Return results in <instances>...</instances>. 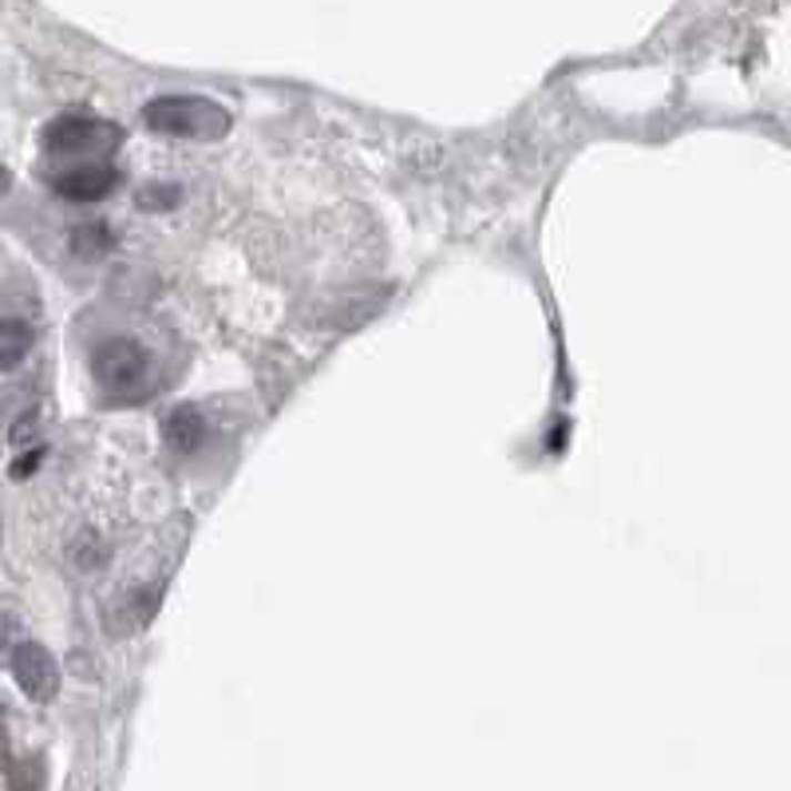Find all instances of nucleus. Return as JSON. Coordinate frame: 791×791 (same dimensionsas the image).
Masks as SVG:
<instances>
[{
  "mask_svg": "<svg viewBox=\"0 0 791 791\" xmlns=\"http://www.w3.org/2000/svg\"><path fill=\"white\" fill-rule=\"evenodd\" d=\"M9 665H12L17 684L28 692V697H32V701L48 704L55 692H60V669H55V657L48 653L44 646H37V641H20V646L12 649Z\"/></svg>",
  "mask_w": 791,
  "mask_h": 791,
  "instance_id": "obj_4",
  "label": "nucleus"
},
{
  "mask_svg": "<svg viewBox=\"0 0 791 791\" xmlns=\"http://www.w3.org/2000/svg\"><path fill=\"white\" fill-rule=\"evenodd\" d=\"M9 637H12V626H0V665L9 661L12 649H17V646H9Z\"/></svg>",
  "mask_w": 791,
  "mask_h": 791,
  "instance_id": "obj_13",
  "label": "nucleus"
},
{
  "mask_svg": "<svg viewBox=\"0 0 791 791\" xmlns=\"http://www.w3.org/2000/svg\"><path fill=\"white\" fill-rule=\"evenodd\" d=\"M91 373L111 396H123V400H139L151 392V356L131 337L100 341L91 353Z\"/></svg>",
  "mask_w": 791,
  "mask_h": 791,
  "instance_id": "obj_2",
  "label": "nucleus"
},
{
  "mask_svg": "<svg viewBox=\"0 0 791 791\" xmlns=\"http://www.w3.org/2000/svg\"><path fill=\"white\" fill-rule=\"evenodd\" d=\"M40 459H44V447H32V452H24L17 464H12V479H28V475L40 467Z\"/></svg>",
  "mask_w": 791,
  "mask_h": 791,
  "instance_id": "obj_12",
  "label": "nucleus"
},
{
  "mask_svg": "<svg viewBox=\"0 0 791 791\" xmlns=\"http://www.w3.org/2000/svg\"><path fill=\"white\" fill-rule=\"evenodd\" d=\"M9 182H12V174H9V171H4V166H0V194L9 191Z\"/></svg>",
  "mask_w": 791,
  "mask_h": 791,
  "instance_id": "obj_14",
  "label": "nucleus"
},
{
  "mask_svg": "<svg viewBox=\"0 0 791 791\" xmlns=\"http://www.w3.org/2000/svg\"><path fill=\"white\" fill-rule=\"evenodd\" d=\"M115 182H119V171L111 163H83L64 174H55V191L72 202H95L103 199V194H111Z\"/></svg>",
  "mask_w": 791,
  "mask_h": 791,
  "instance_id": "obj_5",
  "label": "nucleus"
},
{
  "mask_svg": "<svg viewBox=\"0 0 791 791\" xmlns=\"http://www.w3.org/2000/svg\"><path fill=\"white\" fill-rule=\"evenodd\" d=\"M123 131L115 123H103V119H83V115H64L48 123L44 131V151L55 159H68V155H108L115 151Z\"/></svg>",
  "mask_w": 791,
  "mask_h": 791,
  "instance_id": "obj_3",
  "label": "nucleus"
},
{
  "mask_svg": "<svg viewBox=\"0 0 791 791\" xmlns=\"http://www.w3.org/2000/svg\"><path fill=\"white\" fill-rule=\"evenodd\" d=\"M179 186H166V191H159V186H143L139 191V206L143 210H171V206H179Z\"/></svg>",
  "mask_w": 791,
  "mask_h": 791,
  "instance_id": "obj_11",
  "label": "nucleus"
},
{
  "mask_svg": "<svg viewBox=\"0 0 791 791\" xmlns=\"http://www.w3.org/2000/svg\"><path fill=\"white\" fill-rule=\"evenodd\" d=\"M163 439L171 452L194 455L202 447V439H206V419H202V412L191 408V404L174 408L171 416L163 419Z\"/></svg>",
  "mask_w": 791,
  "mask_h": 791,
  "instance_id": "obj_6",
  "label": "nucleus"
},
{
  "mask_svg": "<svg viewBox=\"0 0 791 791\" xmlns=\"http://www.w3.org/2000/svg\"><path fill=\"white\" fill-rule=\"evenodd\" d=\"M40 783H44V768H40L37 760H20V764L9 772L12 791H40Z\"/></svg>",
  "mask_w": 791,
  "mask_h": 791,
  "instance_id": "obj_10",
  "label": "nucleus"
},
{
  "mask_svg": "<svg viewBox=\"0 0 791 791\" xmlns=\"http://www.w3.org/2000/svg\"><path fill=\"white\" fill-rule=\"evenodd\" d=\"M28 348H32V328H28L24 321H17V317L0 321V373L17 368V364L28 356Z\"/></svg>",
  "mask_w": 791,
  "mask_h": 791,
  "instance_id": "obj_7",
  "label": "nucleus"
},
{
  "mask_svg": "<svg viewBox=\"0 0 791 791\" xmlns=\"http://www.w3.org/2000/svg\"><path fill=\"white\" fill-rule=\"evenodd\" d=\"M143 119L151 131H163V135H179V139H222L230 131V111L219 108L206 95H159L143 108Z\"/></svg>",
  "mask_w": 791,
  "mask_h": 791,
  "instance_id": "obj_1",
  "label": "nucleus"
},
{
  "mask_svg": "<svg viewBox=\"0 0 791 791\" xmlns=\"http://www.w3.org/2000/svg\"><path fill=\"white\" fill-rule=\"evenodd\" d=\"M72 250L80 257H100V254H108L111 250V234L103 226H80V230H72Z\"/></svg>",
  "mask_w": 791,
  "mask_h": 791,
  "instance_id": "obj_9",
  "label": "nucleus"
},
{
  "mask_svg": "<svg viewBox=\"0 0 791 791\" xmlns=\"http://www.w3.org/2000/svg\"><path fill=\"white\" fill-rule=\"evenodd\" d=\"M72 562L80 566V570H95V566H103L108 562V546L100 542V535H91V530H83L80 538L72 542Z\"/></svg>",
  "mask_w": 791,
  "mask_h": 791,
  "instance_id": "obj_8",
  "label": "nucleus"
}]
</instances>
